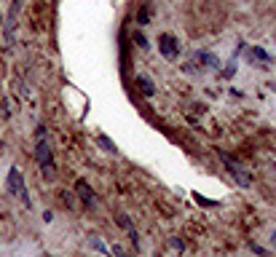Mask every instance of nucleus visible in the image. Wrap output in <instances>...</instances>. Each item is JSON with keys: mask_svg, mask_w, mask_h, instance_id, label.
Instances as JSON below:
<instances>
[{"mask_svg": "<svg viewBox=\"0 0 276 257\" xmlns=\"http://www.w3.org/2000/svg\"><path fill=\"white\" fill-rule=\"evenodd\" d=\"M273 244H276V233H273Z\"/></svg>", "mask_w": 276, "mask_h": 257, "instance_id": "nucleus-16", "label": "nucleus"}, {"mask_svg": "<svg viewBox=\"0 0 276 257\" xmlns=\"http://www.w3.org/2000/svg\"><path fill=\"white\" fill-rule=\"evenodd\" d=\"M137 86H140V91L145 94V97H153V94H156V86H153V81H150V78H145V75H140V78H137Z\"/></svg>", "mask_w": 276, "mask_h": 257, "instance_id": "nucleus-10", "label": "nucleus"}, {"mask_svg": "<svg viewBox=\"0 0 276 257\" xmlns=\"http://www.w3.org/2000/svg\"><path fill=\"white\" fill-rule=\"evenodd\" d=\"M35 164L41 169L43 179H54L56 164H54V150L46 139V126H38V142H35Z\"/></svg>", "mask_w": 276, "mask_h": 257, "instance_id": "nucleus-1", "label": "nucleus"}, {"mask_svg": "<svg viewBox=\"0 0 276 257\" xmlns=\"http://www.w3.org/2000/svg\"><path fill=\"white\" fill-rule=\"evenodd\" d=\"M75 193H78V198H81V201L86 204L89 209H97L99 198H97V193L91 190V185L86 182V179H78V182H75Z\"/></svg>", "mask_w": 276, "mask_h": 257, "instance_id": "nucleus-6", "label": "nucleus"}, {"mask_svg": "<svg viewBox=\"0 0 276 257\" xmlns=\"http://www.w3.org/2000/svg\"><path fill=\"white\" fill-rule=\"evenodd\" d=\"M196 59L201 62L206 70H217V64H220V62H217V56H215V54H206V51H198V54H196Z\"/></svg>", "mask_w": 276, "mask_h": 257, "instance_id": "nucleus-8", "label": "nucleus"}, {"mask_svg": "<svg viewBox=\"0 0 276 257\" xmlns=\"http://www.w3.org/2000/svg\"><path fill=\"white\" fill-rule=\"evenodd\" d=\"M89 244H91V249H97L99 254H105V257H110V246H105V241L99 239V236H89Z\"/></svg>", "mask_w": 276, "mask_h": 257, "instance_id": "nucleus-11", "label": "nucleus"}, {"mask_svg": "<svg viewBox=\"0 0 276 257\" xmlns=\"http://www.w3.org/2000/svg\"><path fill=\"white\" fill-rule=\"evenodd\" d=\"M116 223H118V225L123 228V231L129 233V239H131V244H134V246H140V233H137V228H134V223H131V220H129L126 214H116Z\"/></svg>", "mask_w": 276, "mask_h": 257, "instance_id": "nucleus-7", "label": "nucleus"}, {"mask_svg": "<svg viewBox=\"0 0 276 257\" xmlns=\"http://www.w3.org/2000/svg\"><path fill=\"white\" fill-rule=\"evenodd\" d=\"M19 11H22V0H14L11 8H8V16L3 22V43H6V51L14 49V32H16V19H19Z\"/></svg>", "mask_w": 276, "mask_h": 257, "instance_id": "nucleus-3", "label": "nucleus"}, {"mask_svg": "<svg viewBox=\"0 0 276 257\" xmlns=\"http://www.w3.org/2000/svg\"><path fill=\"white\" fill-rule=\"evenodd\" d=\"M158 51H161V56H164V59L175 62L177 56H180V43H177V38L169 35V32H161V35H158Z\"/></svg>", "mask_w": 276, "mask_h": 257, "instance_id": "nucleus-5", "label": "nucleus"}, {"mask_svg": "<svg viewBox=\"0 0 276 257\" xmlns=\"http://www.w3.org/2000/svg\"><path fill=\"white\" fill-rule=\"evenodd\" d=\"M6 185H8V193H11V196H16V198H19V201H22L27 209H32V198H30V193H27L24 177H22V171H19L16 166H11V169H8Z\"/></svg>", "mask_w": 276, "mask_h": 257, "instance_id": "nucleus-2", "label": "nucleus"}, {"mask_svg": "<svg viewBox=\"0 0 276 257\" xmlns=\"http://www.w3.org/2000/svg\"><path fill=\"white\" fill-rule=\"evenodd\" d=\"M110 254H113V257H129L126 252L121 249V246H110Z\"/></svg>", "mask_w": 276, "mask_h": 257, "instance_id": "nucleus-14", "label": "nucleus"}, {"mask_svg": "<svg viewBox=\"0 0 276 257\" xmlns=\"http://www.w3.org/2000/svg\"><path fill=\"white\" fill-rule=\"evenodd\" d=\"M247 56L255 62H263V64H268L271 62V54H265L263 49H258V46H252V49H247Z\"/></svg>", "mask_w": 276, "mask_h": 257, "instance_id": "nucleus-9", "label": "nucleus"}, {"mask_svg": "<svg viewBox=\"0 0 276 257\" xmlns=\"http://www.w3.org/2000/svg\"><path fill=\"white\" fill-rule=\"evenodd\" d=\"M134 43L140 46V49H148V38L145 35H134Z\"/></svg>", "mask_w": 276, "mask_h": 257, "instance_id": "nucleus-13", "label": "nucleus"}, {"mask_svg": "<svg viewBox=\"0 0 276 257\" xmlns=\"http://www.w3.org/2000/svg\"><path fill=\"white\" fill-rule=\"evenodd\" d=\"M217 156H220V161L225 164V169L231 171V177L236 179V182H239L242 188H250V182H252V174H250V171H247V166H242V164H239V161H236V158L225 156L223 150H220V153H217Z\"/></svg>", "mask_w": 276, "mask_h": 257, "instance_id": "nucleus-4", "label": "nucleus"}, {"mask_svg": "<svg viewBox=\"0 0 276 257\" xmlns=\"http://www.w3.org/2000/svg\"><path fill=\"white\" fill-rule=\"evenodd\" d=\"M148 16H150L148 8H145V11H140V24H148Z\"/></svg>", "mask_w": 276, "mask_h": 257, "instance_id": "nucleus-15", "label": "nucleus"}, {"mask_svg": "<svg viewBox=\"0 0 276 257\" xmlns=\"http://www.w3.org/2000/svg\"><path fill=\"white\" fill-rule=\"evenodd\" d=\"M97 142H99V145H102L105 150H108L110 156H118V150H116V145H113V142H110L108 137H105V134H99V137H97Z\"/></svg>", "mask_w": 276, "mask_h": 257, "instance_id": "nucleus-12", "label": "nucleus"}]
</instances>
